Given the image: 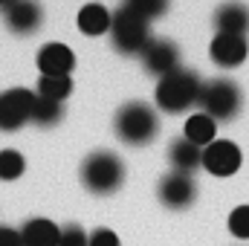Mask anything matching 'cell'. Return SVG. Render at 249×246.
<instances>
[{
	"label": "cell",
	"instance_id": "1",
	"mask_svg": "<svg viewBox=\"0 0 249 246\" xmlns=\"http://www.w3.org/2000/svg\"><path fill=\"white\" fill-rule=\"evenodd\" d=\"M200 87H203V81H200V75L194 70L177 67V70H171L168 75L160 78V84H157V105L165 113H183V110L197 105Z\"/></svg>",
	"mask_w": 249,
	"mask_h": 246
},
{
	"label": "cell",
	"instance_id": "11",
	"mask_svg": "<svg viewBox=\"0 0 249 246\" xmlns=\"http://www.w3.org/2000/svg\"><path fill=\"white\" fill-rule=\"evenodd\" d=\"M247 53H249L247 38H241V35H220V32H217V35L212 38V47H209L212 61L217 64V67H226V70L244 64Z\"/></svg>",
	"mask_w": 249,
	"mask_h": 246
},
{
	"label": "cell",
	"instance_id": "26",
	"mask_svg": "<svg viewBox=\"0 0 249 246\" xmlns=\"http://www.w3.org/2000/svg\"><path fill=\"white\" fill-rule=\"evenodd\" d=\"M9 3H12V0H0V12H3V9H6Z\"/></svg>",
	"mask_w": 249,
	"mask_h": 246
},
{
	"label": "cell",
	"instance_id": "18",
	"mask_svg": "<svg viewBox=\"0 0 249 246\" xmlns=\"http://www.w3.org/2000/svg\"><path fill=\"white\" fill-rule=\"evenodd\" d=\"M64 116V105L61 102H53V99H44L35 93V102H32V116L29 122H35L38 127H53L58 124Z\"/></svg>",
	"mask_w": 249,
	"mask_h": 246
},
{
	"label": "cell",
	"instance_id": "16",
	"mask_svg": "<svg viewBox=\"0 0 249 246\" xmlns=\"http://www.w3.org/2000/svg\"><path fill=\"white\" fill-rule=\"evenodd\" d=\"M110 20H113V15H110L107 6H102V3H87V6H81L75 23H78V29H81L84 35H105V32H110Z\"/></svg>",
	"mask_w": 249,
	"mask_h": 246
},
{
	"label": "cell",
	"instance_id": "2",
	"mask_svg": "<svg viewBox=\"0 0 249 246\" xmlns=\"http://www.w3.org/2000/svg\"><path fill=\"white\" fill-rule=\"evenodd\" d=\"M113 130L116 136L122 139L124 145H148L157 130H160V119H157V110L145 102H127L116 110V119H113Z\"/></svg>",
	"mask_w": 249,
	"mask_h": 246
},
{
	"label": "cell",
	"instance_id": "3",
	"mask_svg": "<svg viewBox=\"0 0 249 246\" xmlns=\"http://www.w3.org/2000/svg\"><path fill=\"white\" fill-rule=\"evenodd\" d=\"M81 183L90 194L107 197L124 183V165L113 151H93L81 162Z\"/></svg>",
	"mask_w": 249,
	"mask_h": 246
},
{
	"label": "cell",
	"instance_id": "4",
	"mask_svg": "<svg viewBox=\"0 0 249 246\" xmlns=\"http://www.w3.org/2000/svg\"><path fill=\"white\" fill-rule=\"evenodd\" d=\"M241 90L235 81L229 78H212V81H203L200 87V96H197V107L200 113L212 116L214 122H229L241 113Z\"/></svg>",
	"mask_w": 249,
	"mask_h": 246
},
{
	"label": "cell",
	"instance_id": "24",
	"mask_svg": "<svg viewBox=\"0 0 249 246\" xmlns=\"http://www.w3.org/2000/svg\"><path fill=\"white\" fill-rule=\"evenodd\" d=\"M87 246H119V235L110 229H96L87 235Z\"/></svg>",
	"mask_w": 249,
	"mask_h": 246
},
{
	"label": "cell",
	"instance_id": "14",
	"mask_svg": "<svg viewBox=\"0 0 249 246\" xmlns=\"http://www.w3.org/2000/svg\"><path fill=\"white\" fill-rule=\"evenodd\" d=\"M61 226H55L47 217H32L20 229V244L23 246H58Z\"/></svg>",
	"mask_w": 249,
	"mask_h": 246
},
{
	"label": "cell",
	"instance_id": "17",
	"mask_svg": "<svg viewBox=\"0 0 249 246\" xmlns=\"http://www.w3.org/2000/svg\"><path fill=\"white\" fill-rule=\"evenodd\" d=\"M186 136L188 142H194L197 148H206V145H212L214 142V136H217V122L212 119V116H206V113H194V116H188L186 122Z\"/></svg>",
	"mask_w": 249,
	"mask_h": 246
},
{
	"label": "cell",
	"instance_id": "5",
	"mask_svg": "<svg viewBox=\"0 0 249 246\" xmlns=\"http://www.w3.org/2000/svg\"><path fill=\"white\" fill-rule=\"evenodd\" d=\"M110 41H113L116 53H122V55H139V53L145 50V44L151 41V38H148V23L122 6V9L113 12V20H110Z\"/></svg>",
	"mask_w": 249,
	"mask_h": 246
},
{
	"label": "cell",
	"instance_id": "13",
	"mask_svg": "<svg viewBox=\"0 0 249 246\" xmlns=\"http://www.w3.org/2000/svg\"><path fill=\"white\" fill-rule=\"evenodd\" d=\"M214 26H217L220 35H241V38H247L249 35V9L244 3H235V0L223 3L214 12Z\"/></svg>",
	"mask_w": 249,
	"mask_h": 246
},
{
	"label": "cell",
	"instance_id": "21",
	"mask_svg": "<svg viewBox=\"0 0 249 246\" xmlns=\"http://www.w3.org/2000/svg\"><path fill=\"white\" fill-rule=\"evenodd\" d=\"M23 171H26V159H23L20 151H15V148L0 151V180L12 183V180H18Z\"/></svg>",
	"mask_w": 249,
	"mask_h": 246
},
{
	"label": "cell",
	"instance_id": "19",
	"mask_svg": "<svg viewBox=\"0 0 249 246\" xmlns=\"http://www.w3.org/2000/svg\"><path fill=\"white\" fill-rule=\"evenodd\" d=\"M72 93V78L70 75H41L38 78V96L53 99V102H64Z\"/></svg>",
	"mask_w": 249,
	"mask_h": 246
},
{
	"label": "cell",
	"instance_id": "15",
	"mask_svg": "<svg viewBox=\"0 0 249 246\" xmlns=\"http://www.w3.org/2000/svg\"><path fill=\"white\" fill-rule=\"evenodd\" d=\"M168 159L174 165V171H183V174H191L203 165V148H197L194 142H188L186 136L174 139L171 148H168Z\"/></svg>",
	"mask_w": 249,
	"mask_h": 246
},
{
	"label": "cell",
	"instance_id": "20",
	"mask_svg": "<svg viewBox=\"0 0 249 246\" xmlns=\"http://www.w3.org/2000/svg\"><path fill=\"white\" fill-rule=\"evenodd\" d=\"M168 6H171V0H124V9L133 12L136 18H142L145 23L162 18L168 12Z\"/></svg>",
	"mask_w": 249,
	"mask_h": 246
},
{
	"label": "cell",
	"instance_id": "25",
	"mask_svg": "<svg viewBox=\"0 0 249 246\" xmlns=\"http://www.w3.org/2000/svg\"><path fill=\"white\" fill-rule=\"evenodd\" d=\"M0 246H23L20 244V232L12 226H0Z\"/></svg>",
	"mask_w": 249,
	"mask_h": 246
},
{
	"label": "cell",
	"instance_id": "22",
	"mask_svg": "<svg viewBox=\"0 0 249 246\" xmlns=\"http://www.w3.org/2000/svg\"><path fill=\"white\" fill-rule=\"evenodd\" d=\"M229 232L238 241H249V206H238L229 214Z\"/></svg>",
	"mask_w": 249,
	"mask_h": 246
},
{
	"label": "cell",
	"instance_id": "7",
	"mask_svg": "<svg viewBox=\"0 0 249 246\" xmlns=\"http://www.w3.org/2000/svg\"><path fill=\"white\" fill-rule=\"evenodd\" d=\"M241 148L229 139H214L212 145L203 148V168L214 177H232L241 168Z\"/></svg>",
	"mask_w": 249,
	"mask_h": 246
},
{
	"label": "cell",
	"instance_id": "8",
	"mask_svg": "<svg viewBox=\"0 0 249 246\" xmlns=\"http://www.w3.org/2000/svg\"><path fill=\"white\" fill-rule=\"evenodd\" d=\"M157 194H160V203H162V206L180 211V209H188V206L194 203V197H197V185H194V180H191V174L171 171V174H165V177L160 180Z\"/></svg>",
	"mask_w": 249,
	"mask_h": 246
},
{
	"label": "cell",
	"instance_id": "6",
	"mask_svg": "<svg viewBox=\"0 0 249 246\" xmlns=\"http://www.w3.org/2000/svg\"><path fill=\"white\" fill-rule=\"evenodd\" d=\"M32 102H35V93L26 87H12L0 93V130L6 133L20 130L32 116Z\"/></svg>",
	"mask_w": 249,
	"mask_h": 246
},
{
	"label": "cell",
	"instance_id": "23",
	"mask_svg": "<svg viewBox=\"0 0 249 246\" xmlns=\"http://www.w3.org/2000/svg\"><path fill=\"white\" fill-rule=\"evenodd\" d=\"M58 246H87V232L78 223H67V226H61Z\"/></svg>",
	"mask_w": 249,
	"mask_h": 246
},
{
	"label": "cell",
	"instance_id": "9",
	"mask_svg": "<svg viewBox=\"0 0 249 246\" xmlns=\"http://www.w3.org/2000/svg\"><path fill=\"white\" fill-rule=\"evenodd\" d=\"M3 20L15 35H32L44 23V9L38 0H12L3 9Z\"/></svg>",
	"mask_w": 249,
	"mask_h": 246
},
{
	"label": "cell",
	"instance_id": "12",
	"mask_svg": "<svg viewBox=\"0 0 249 246\" xmlns=\"http://www.w3.org/2000/svg\"><path fill=\"white\" fill-rule=\"evenodd\" d=\"M75 67V55L67 44H44L38 50V70L41 75H70Z\"/></svg>",
	"mask_w": 249,
	"mask_h": 246
},
{
	"label": "cell",
	"instance_id": "10",
	"mask_svg": "<svg viewBox=\"0 0 249 246\" xmlns=\"http://www.w3.org/2000/svg\"><path fill=\"white\" fill-rule=\"evenodd\" d=\"M139 55H142L145 70L154 72L157 78H162V75H168L171 70L180 67V50H177V44H174V41H165V38L148 41L145 50H142Z\"/></svg>",
	"mask_w": 249,
	"mask_h": 246
}]
</instances>
